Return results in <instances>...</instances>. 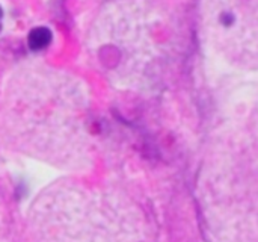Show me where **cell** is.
<instances>
[{"label":"cell","mask_w":258,"mask_h":242,"mask_svg":"<svg viewBox=\"0 0 258 242\" xmlns=\"http://www.w3.org/2000/svg\"><path fill=\"white\" fill-rule=\"evenodd\" d=\"M51 30L48 27L39 26L30 30L29 36H27V44L30 50H42L45 49L50 42H51Z\"/></svg>","instance_id":"obj_1"},{"label":"cell","mask_w":258,"mask_h":242,"mask_svg":"<svg viewBox=\"0 0 258 242\" xmlns=\"http://www.w3.org/2000/svg\"><path fill=\"white\" fill-rule=\"evenodd\" d=\"M2 15H3V12H2V8H0V17H2Z\"/></svg>","instance_id":"obj_2"},{"label":"cell","mask_w":258,"mask_h":242,"mask_svg":"<svg viewBox=\"0 0 258 242\" xmlns=\"http://www.w3.org/2000/svg\"><path fill=\"white\" fill-rule=\"evenodd\" d=\"M0 30H2V24H0Z\"/></svg>","instance_id":"obj_3"}]
</instances>
